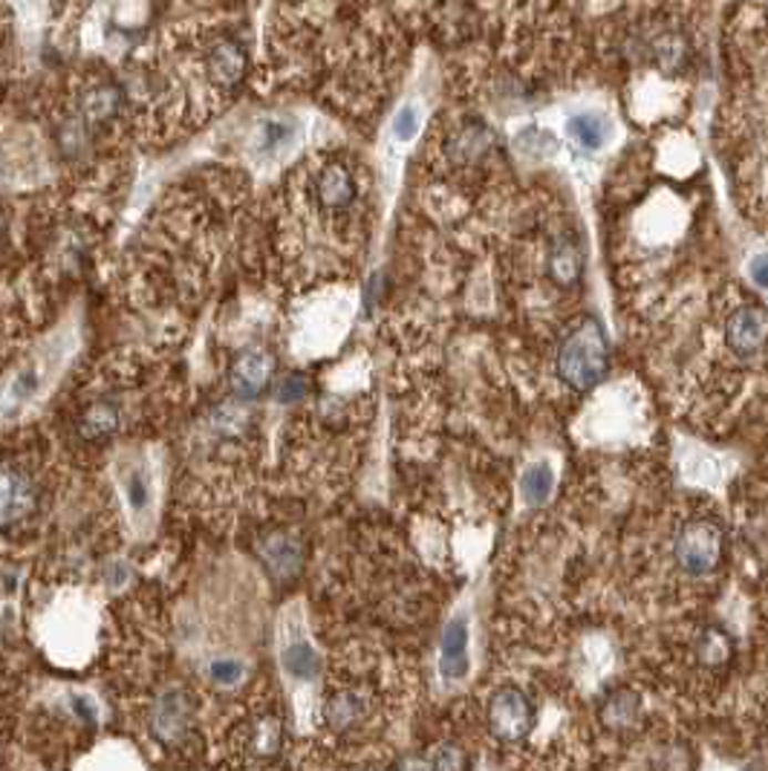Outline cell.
<instances>
[{
    "label": "cell",
    "mask_w": 768,
    "mask_h": 771,
    "mask_svg": "<svg viewBox=\"0 0 768 771\" xmlns=\"http://www.w3.org/2000/svg\"><path fill=\"white\" fill-rule=\"evenodd\" d=\"M610 341L595 316H584L566 330L555 353L557 379L575 393H590L607 379Z\"/></svg>",
    "instance_id": "6da1fadb"
},
{
    "label": "cell",
    "mask_w": 768,
    "mask_h": 771,
    "mask_svg": "<svg viewBox=\"0 0 768 771\" xmlns=\"http://www.w3.org/2000/svg\"><path fill=\"white\" fill-rule=\"evenodd\" d=\"M66 353H70V347H66L64 336H61L52 338L44 350H38L35 356L21 361V364L7 376V382L0 384V417L12 419L27 411L32 402H38L41 393L50 388L52 379L64 368Z\"/></svg>",
    "instance_id": "7a4b0ae2"
},
{
    "label": "cell",
    "mask_w": 768,
    "mask_h": 771,
    "mask_svg": "<svg viewBox=\"0 0 768 771\" xmlns=\"http://www.w3.org/2000/svg\"><path fill=\"white\" fill-rule=\"evenodd\" d=\"M725 530L714 517H688L676 530L674 561L690 578H708L723 566Z\"/></svg>",
    "instance_id": "3957f363"
},
{
    "label": "cell",
    "mask_w": 768,
    "mask_h": 771,
    "mask_svg": "<svg viewBox=\"0 0 768 771\" xmlns=\"http://www.w3.org/2000/svg\"><path fill=\"white\" fill-rule=\"evenodd\" d=\"M534 720H537V711H534L532 697L518 685H500L485 702V728L494 740L505 746L526 740L532 734Z\"/></svg>",
    "instance_id": "277c9868"
},
{
    "label": "cell",
    "mask_w": 768,
    "mask_h": 771,
    "mask_svg": "<svg viewBox=\"0 0 768 771\" xmlns=\"http://www.w3.org/2000/svg\"><path fill=\"white\" fill-rule=\"evenodd\" d=\"M278 661L286 679L293 685H300V688H307L321 676V656L309 641L307 630L293 618H280Z\"/></svg>",
    "instance_id": "5b68a950"
},
{
    "label": "cell",
    "mask_w": 768,
    "mask_h": 771,
    "mask_svg": "<svg viewBox=\"0 0 768 771\" xmlns=\"http://www.w3.org/2000/svg\"><path fill=\"white\" fill-rule=\"evenodd\" d=\"M38 512V485L30 471L18 465L0 469V532L16 530Z\"/></svg>",
    "instance_id": "8992f818"
},
{
    "label": "cell",
    "mask_w": 768,
    "mask_h": 771,
    "mask_svg": "<svg viewBox=\"0 0 768 771\" xmlns=\"http://www.w3.org/2000/svg\"><path fill=\"white\" fill-rule=\"evenodd\" d=\"M119 492H122L125 512L136 523V530H147L156 514V480L151 465L142 460H131L122 465L119 469Z\"/></svg>",
    "instance_id": "52a82bcc"
},
{
    "label": "cell",
    "mask_w": 768,
    "mask_h": 771,
    "mask_svg": "<svg viewBox=\"0 0 768 771\" xmlns=\"http://www.w3.org/2000/svg\"><path fill=\"white\" fill-rule=\"evenodd\" d=\"M768 345V309L760 304L737 307L725 321V347L734 356L751 359Z\"/></svg>",
    "instance_id": "ba28073f"
},
{
    "label": "cell",
    "mask_w": 768,
    "mask_h": 771,
    "mask_svg": "<svg viewBox=\"0 0 768 771\" xmlns=\"http://www.w3.org/2000/svg\"><path fill=\"white\" fill-rule=\"evenodd\" d=\"M313 194L324 212H350L352 203L359 199V179H356L352 168L345 165V162H324L321 168L315 171Z\"/></svg>",
    "instance_id": "9c48e42d"
},
{
    "label": "cell",
    "mask_w": 768,
    "mask_h": 771,
    "mask_svg": "<svg viewBox=\"0 0 768 771\" xmlns=\"http://www.w3.org/2000/svg\"><path fill=\"white\" fill-rule=\"evenodd\" d=\"M191 717H194V702L188 699V693L180 688H168L156 699L154 713H151V731L162 746H176L188 731Z\"/></svg>",
    "instance_id": "30bf717a"
},
{
    "label": "cell",
    "mask_w": 768,
    "mask_h": 771,
    "mask_svg": "<svg viewBox=\"0 0 768 771\" xmlns=\"http://www.w3.org/2000/svg\"><path fill=\"white\" fill-rule=\"evenodd\" d=\"M494 151V133L485 122L480 119H471V122H462L451 136L446 140V154L448 160L460 165V168H474L485 156Z\"/></svg>",
    "instance_id": "8fae6325"
},
{
    "label": "cell",
    "mask_w": 768,
    "mask_h": 771,
    "mask_svg": "<svg viewBox=\"0 0 768 771\" xmlns=\"http://www.w3.org/2000/svg\"><path fill=\"white\" fill-rule=\"evenodd\" d=\"M644 706L642 697H638L633 688L627 685H618V688H610L598 702V720L601 726L613 731V734H629L642 726Z\"/></svg>",
    "instance_id": "7c38bea8"
},
{
    "label": "cell",
    "mask_w": 768,
    "mask_h": 771,
    "mask_svg": "<svg viewBox=\"0 0 768 771\" xmlns=\"http://www.w3.org/2000/svg\"><path fill=\"white\" fill-rule=\"evenodd\" d=\"M546 275L557 289H578L584 278V249L575 235H561L546 251Z\"/></svg>",
    "instance_id": "4fadbf2b"
},
{
    "label": "cell",
    "mask_w": 768,
    "mask_h": 771,
    "mask_svg": "<svg viewBox=\"0 0 768 771\" xmlns=\"http://www.w3.org/2000/svg\"><path fill=\"white\" fill-rule=\"evenodd\" d=\"M469 621L457 616L442 630V641H439V674L448 682H460V679L469 676Z\"/></svg>",
    "instance_id": "5bb4252c"
},
{
    "label": "cell",
    "mask_w": 768,
    "mask_h": 771,
    "mask_svg": "<svg viewBox=\"0 0 768 771\" xmlns=\"http://www.w3.org/2000/svg\"><path fill=\"white\" fill-rule=\"evenodd\" d=\"M370 713V699L367 693H361L359 688H338L327 697L324 702V726L338 731V734H347L352 728H359Z\"/></svg>",
    "instance_id": "9a60e30c"
},
{
    "label": "cell",
    "mask_w": 768,
    "mask_h": 771,
    "mask_svg": "<svg viewBox=\"0 0 768 771\" xmlns=\"http://www.w3.org/2000/svg\"><path fill=\"white\" fill-rule=\"evenodd\" d=\"M272 356L264 350H252V353H243L240 359L232 364V390H235L237 399H257L269 388L272 379Z\"/></svg>",
    "instance_id": "2e32d148"
},
{
    "label": "cell",
    "mask_w": 768,
    "mask_h": 771,
    "mask_svg": "<svg viewBox=\"0 0 768 771\" xmlns=\"http://www.w3.org/2000/svg\"><path fill=\"white\" fill-rule=\"evenodd\" d=\"M694 656L699 661V668L725 670L737 656V641L723 625H705L703 630L696 633Z\"/></svg>",
    "instance_id": "e0dca14e"
},
{
    "label": "cell",
    "mask_w": 768,
    "mask_h": 771,
    "mask_svg": "<svg viewBox=\"0 0 768 771\" xmlns=\"http://www.w3.org/2000/svg\"><path fill=\"white\" fill-rule=\"evenodd\" d=\"M122 102H125L122 88H116L113 81H95L81 96V119L90 122V125H104V122L119 116Z\"/></svg>",
    "instance_id": "ac0fdd59"
},
{
    "label": "cell",
    "mask_w": 768,
    "mask_h": 771,
    "mask_svg": "<svg viewBox=\"0 0 768 771\" xmlns=\"http://www.w3.org/2000/svg\"><path fill=\"white\" fill-rule=\"evenodd\" d=\"M260 555H264L266 566L278 578H289V575L298 573L300 544L293 535H286V532H275V535L266 537L264 544H260Z\"/></svg>",
    "instance_id": "d6986e66"
},
{
    "label": "cell",
    "mask_w": 768,
    "mask_h": 771,
    "mask_svg": "<svg viewBox=\"0 0 768 771\" xmlns=\"http://www.w3.org/2000/svg\"><path fill=\"white\" fill-rule=\"evenodd\" d=\"M566 133L584 151H601L610 136V122L604 116H598V113H578V116L570 119Z\"/></svg>",
    "instance_id": "ffe728a7"
},
{
    "label": "cell",
    "mask_w": 768,
    "mask_h": 771,
    "mask_svg": "<svg viewBox=\"0 0 768 771\" xmlns=\"http://www.w3.org/2000/svg\"><path fill=\"white\" fill-rule=\"evenodd\" d=\"M552 489H555V471L549 463L532 465L520 480V492H523L529 506H543L552 497Z\"/></svg>",
    "instance_id": "44dd1931"
},
{
    "label": "cell",
    "mask_w": 768,
    "mask_h": 771,
    "mask_svg": "<svg viewBox=\"0 0 768 771\" xmlns=\"http://www.w3.org/2000/svg\"><path fill=\"white\" fill-rule=\"evenodd\" d=\"M246 674H249V665L237 659V656H214L205 665L208 682L219 685V688H235V685H240L246 679Z\"/></svg>",
    "instance_id": "7402d4cb"
},
{
    "label": "cell",
    "mask_w": 768,
    "mask_h": 771,
    "mask_svg": "<svg viewBox=\"0 0 768 771\" xmlns=\"http://www.w3.org/2000/svg\"><path fill=\"white\" fill-rule=\"evenodd\" d=\"M653 59H656V64L662 66V70L676 73V70H682L685 61H688V47H685V41H682L676 32H662V35L653 41Z\"/></svg>",
    "instance_id": "603a6c76"
},
{
    "label": "cell",
    "mask_w": 768,
    "mask_h": 771,
    "mask_svg": "<svg viewBox=\"0 0 768 771\" xmlns=\"http://www.w3.org/2000/svg\"><path fill=\"white\" fill-rule=\"evenodd\" d=\"M116 422H119V413L113 404L95 402L93 408L84 413V419H81V434L88 436V440H102V436L116 431Z\"/></svg>",
    "instance_id": "cb8c5ba5"
},
{
    "label": "cell",
    "mask_w": 768,
    "mask_h": 771,
    "mask_svg": "<svg viewBox=\"0 0 768 771\" xmlns=\"http://www.w3.org/2000/svg\"><path fill=\"white\" fill-rule=\"evenodd\" d=\"M295 136V127L289 125V122H280V119H269V122H264L260 125V131H257V154H266V156H275L280 154L289 142H293Z\"/></svg>",
    "instance_id": "d4e9b609"
},
{
    "label": "cell",
    "mask_w": 768,
    "mask_h": 771,
    "mask_svg": "<svg viewBox=\"0 0 768 771\" xmlns=\"http://www.w3.org/2000/svg\"><path fill=\"white\" fill-rule=\"evenodd\" d=\"M417 131H419V113H417V107H402V111L396 113V119H393V136L399 142H410L413 136H417Z\"/></svg>",
    "instance_id": "484cf974"
},
{
    "label": "cell",
    "mask_w": 768,
    "mask_h": 771,
    "mask_svg": "<svg viewBox=\"0 0 768 771\" xmlns=\"http://www.w3.org/2000/svg\"><path fill=\"white\" fill-rule=\"evenodd\" d=\"M307 393V382L300 379V376H286L284 382H280V388H278V399L284 404H289V402H298L300 397Z\"/></svg>",
    "instance_id": "4316f807"
},
{
    "label": "cell",
    "mask_w": 768,
    "mask_h": 771,
    "mask_svg": "<svg viewBox=\"0 0 768 771\" xmlns=\"http://www.w3.org/2000/svg\"><path fill=\"white\" fill-rule=\"evenodd\" d=\"M431 765H446V769H462V765H469V757L462 754L460 749H454V746H442V749H439V754L431 760Z\"/></svg>",
    "instance_id": "83f0119b"
},
{
    "label": "cell",
    "mask_w": 768,
    "mask_h": 771,
    "mask_svg": "<svg viewBox=\"0 0 768 771\" xmlns=\"http://www.w3.org/2000/svg\"><path fill=\"white\" fill-rule=\"evenodd\" d=\"M748 278L760 289H768V255H754L748 264Z\"/></svg>",
    "instance_id": "f1b7e54d"
}]
</instances>
